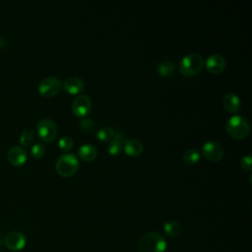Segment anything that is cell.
I'll return each instance as SVG.
<instances>
[{"label": "cell", "instance_id": "6da1fadb", "mask_svg": "<svg viewBox=\"0 0 252 252\" xmlns=\"http://www.w3.org/2000/svg\"><path fill=\"white\" fill-rule=\"evenodd\" d=\"M166 248L167 242L165 238L155 231L144 234L138 243L139 252H165Z\"/></svg>", "mask_w": 252, "mask_h": 252}, {"label": "cell", "instance_id": "7a4b0ae2", "mask_svg": "<svg viewBox=\"0 0 252 252\" xmlns=\"http://www.w3.org/2000/svg\"><path fill=\"white\" fill-rule=\"evenodd\" d=\"M225 129L227 134L232 138L243 139L248 136L250 132V125L244 117L240 115H233L226 121Z\"/></svg>", "mask_w": 252, "mask_h": 252}, {"label": "cell", "instance_id": "3957f363", "mask_svg": "<svg viewBox=\"0 0 252 252\" xmlns=\"http://www.w3.org/2000/svg\"><path fill=\"white\" fill-rule=\"evenodd\" d=\"M204 66L203 57L196 52L186 54L179 62V70L185 76H193L199 73Z\"/></svg>", "mask_w": 252, "mask_h": 252}, {"label": "cell", "instance_id": "277c9868", "mask_svg": "<svg viewBox=\"0 0 252 252\" xmlns=\"http://www.w3.org/2000/svg\"><path fill=\"white\" fill-rule=\"evenodd\" d=\"M55 168L59 175L71 176L78 170L79 160L74 154H63L57 158Z\"/></svg>", "mask_w": 252, "mask_h": 252}, {"label": "cell", "instance_id": "5b68a950", "mask_svg": "<svg viewBox=\"0 0 252 252\" xmlns=\"http://www.w3.org/2000/svg\"><path fill=\"white\" fill-rule=\"evenodd\" d=\"M36 132L42 141L50 143L56 138L57 126L53 120L49 118H42L37 122Z\"/></svg>", "mask_w": 252, "mask_h": 252}, {"label": "cell", "instance_id": "8992f818", "mask_svg": "<svg viewBox=\"0 0 252 252\" xmlns=\"http://www.w3.org/2000/svg\"><path fill=\"white\" fill-rule=\"evenodd\" d=\"M62 88V83L55 77H47L42 79L38 84V93L45 97L56 95Z\"/></svg>", "mask_w": 252, "mask_h": 252}, {"label": "cell", "instance_id": "52a82bcc", "mask_svg": "<svg viewBox=\"0 0 252 252\" xmlns=\"http://www.w3.org/2000/svg\"><path fill=\"white\" fill-rule=\"evenodd\" d=\"M202 153L207 159L218 161L222 158L224 150L220 143L216 141H207L202 146Z\"/></svg>", "mask_w": 252, "mask_h": 252}, {"label": "cell", "instance_id": "ba28073f", "mask_svg": "<svg viewBox=\"0 0 252 252\" xmlns=\"http://www.w3.org/2000/svg\"><path fill=\"white\" fill-rule=\"evenodd\" d=\"M72 111L73 113L80 118L87 116L92 109L91 98L86 94H80L72 102Z\"/></svg>", "mask_w": 252, "mask_h": 252}, {"label": "cell", "instance_id": "9c48e42d", "mask_svg": "<svg viewBox=\"0 0 252 252\" xmlns=\"http://www.w3.org/2000/svg\"><path fill=\"white\" fill-rule=\"evenodd\" d=\"M5 246L11 251H21L27 244L26 236L21 231L9 232L4 240Z\"/></svg>", "mask_w": 252, "mask_h": 252}, {"label": "cell", "instance_id": "30bf717a", "mask_svg": "<svg viewBox=\"0 0 252 252\" xmlns=\"http://www.w3.org/2000/svg\"><path fill=\"white\" fill-rule=\"evenodd\" d=\"M205 65L210 73L219 74L221 73L225 68V60L221 55L214 53L208 56Z\"/></svg>", "mask_w": 252, "mask_h": 252}, {"label": "cell", "instance_id": "8fae6325", "mask_svg": "<svg viewBox=\"0 0 252 252\" xmlns=\"http://www.w3.org/2000/svg\"><path fill=\"white\" fill-rule=\"evenodd\" d=\"M7 158L12 165L21 166L27 161L28 155L24 148L20 146H14L9 150Z\"/></svg>", "mask_w": 252, "mask_h": 252}, {"label": "cell", "instance_id": "7c38bea8", "mask_svg": "<svg viewBox=\"0 0 252 252\" xmlns=\"http://www.w3.org/2000/svg\"><path fill=\"white\" fill-rule=\"evenodd\" d=\"M64 90L70 94H80L81 92L84 91L85 89V82L83 81L82 78L73 76L68 78L64 84H63Z\"/></svg>", "mask_w": 252, "mask_h": 252}, {"label": "cell", "instance_id": "4fadbf2b", "mask_svg": "<svg viewBox=\"0 0 252 252\" xmlns=\"http://www.w3.org/2000/svg\"><path fill=\"white\" fill-rule=\"evenodd\" d=\"M123 150L130 157H138L143 153V144L138 139L129 138L124 141Z\"/></svg>", "mask_w": 252, "mask_h": 252}, {"label": "cell", "instance_id": "5bb4252c", "mask_svg": "<svg viewBox=\"0 0 252 252\" xmlns=\"http://www.w3.org/2000/svg\"><path fill=\"white\" fill-rule=\"evenodd\" d=\"M222 104L226 110L230 112H237L240 108V99L237 94L228 93L224 94L222 98Z\"/></svg>", "mask_w": 252, "mask_h": 252}, {"label": "cell", "instance_id": "9a60e30c", "mask_svg": "<svg viewBox=\"0 0 252 252\" xmlns=\"http://www.w3.org/2000/svg\"><path fill=\"white\" fill-rule=\"evenodd\" d=\"M79 157L86 161H91L96 158V148L92 144H84L78 149Z\"/></svg>", "mask_w": 252, "mask_h": 252}, {"label": "cell", "instance_id": "2e32d148", "mask_svg": "<svg viewBox=\"0 0 252 252\" xmlns=\"http://www.w3.org/2000/svg\"><path fill=\"white\" fill-rule=\"evenodd\" d=\"M174 71H175V66L173 62L170 60H162L158 63L157 67V72L161 77H169L172 74H174Z\"/></svg>", "mask_w": 252, "mask_h": 252}, {"label": "cell", "instance_id": "e0dca14e", "mask_svg": "<svg viewBox=\"0 0 252 252\" xmlns=\"http://www.w3.org/2000/svg\"><path fill=\"white\" fill-rule=\"evenodd\" d=\"M163 230L169 237H176L181 232V225L176 220H168L163 224Z\"/></svg>", "mask_w": 252, "mask_h": 252}, {"label": "cell", "instance_id": "ac0fdd59", "mask_svg": "<svg viewBox=\"0 0 252 252\" xmlns=\"http://www.w3.org/2000/svg\"><path fill=\"white\" fill-rule=\"evenodd\" d=\"M114 134H115V130H113L110 127H102L100 129H98L95 133L96 138L99 141L102 142H110L113 140L114 138Z\"/></svg>", "mask_w": 252, "mask_h": 252}, {"label": "cell", "instance_id": "d6986e66", "mask_svg": "<svg viewBox=\"0 0 252 252\" xmlns=\"http://www.w3.org/2000/svg\"><path fill=\"white\" fill-rule=\"evenodd\" d=\"M200 159V153L196 149H188L183 155V160L188 165L196 164Z\"/></svg>", "mask_w": 252, "mask_h": 252}, {"label": "cell", "instance_id": "ffe728a7", "mask_svg": "<svg viewBox=\"0 0 252 252\" xmlns=\"http://www.w3.org/2000/svg\"><path fill=\"white\" fill-rule=\"evenodd\" d=\"M34 140V132L32 129H24L20 136V143L24 147H29Z\"/></svg>", "mask_w": 252, "mask_h": 252}, {"label": "cell", "instance_id": "44dd1931", "mask_svg": "<svg viewBox=\"0 0 252 252\" xmlns=\"http://www.w3.org/2000/svg\"><path fill=\"white\" fill-rule=\"evenodd\" d=\"M123 150V145H122V141H119V140H116V139H113L112 141H110L108 143V146H107V151L110 155L112 156H117L119 155Z\"/></svg>", "mask_w": 252, "mask_h": 252}, {"label": "cell", "instance_id": "7402d4cb", "mask_svg": "<svg viewBox=\"0 0 252 252\" xmlns=\"http://www.w3.org/2000/svg\"><path fill=\"white\" fill-rule=\"evenodd\" d=\"M45 153V146L42 143H35L31 149V155L34 158H40Z\"/></svg>", "mask_w": 252, "mask_h": 252}, {"label": "cell", "instance_id": "603a6c76", "mask_svg": "<svg viewBox=\"0 0 252 252\" xmlns=\"http://www.w3.org/2000/svg\"><path fill=\"white\" fill-rule=\"evenodd\" d=\"M58 146L63 151H70L74 146V140L70 136H63L60 138Z\"/></svg>", "mask_w": 252, "mask_h": 252}, {"label": "cell", "instance_id": "cb8c5ba5", "mask_svg": "<svg viewBox=\"0 0 252 252\" xmlns=\"http://www.w3.org/2000/svg\"><path fill=\"white\" fill-rule=\"evenodd\" d=\"M79 125H80L81 129L84 130L85 132H90L94 129V122L90 118H83L82 120H80Z\"/></svg>", "mask_w": 252, "mask_h": 252}, {"label": "cell", "instance_id": "d4e9b609", "mask_svg": "<svg viewBox=\"0 0 252 252\" xmlns=\"http://www.w3.org/2000/svg\"><path fill=\"white\" fill-rule=\"evenodd\" d=\"M240 165L245 170L252 169V158L250 155H245L240 159Z\"/></svg>", "mask_w": 252, "mask_h": 252}]
</instances>
